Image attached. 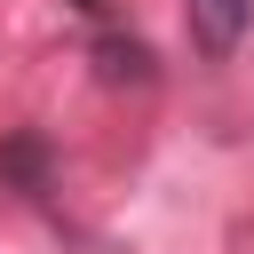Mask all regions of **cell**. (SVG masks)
Returning <instances> with one entry per match:
<instances>
[{
	"label": "cell",
	"instance_id": "cell-1",
	"mask_svg": "<svg viewBox=\"0 0 254 254\" xmlns=\"http://www.w3.org/2000/svg\"><path fill=\"white\" fill-rule=\"evenodd\" d=\"M183 16H190L198 56H230L246 40V24H254V0H183Z\"/></svg>",
	"mask_w": 254,
	"mask_h": 254
},
{
	"label": "cell",
	"instance_id": "cell-2",
	"mask_svg": "<svg viewBox=\"0 0 254 254\" xmlns=\"http://www.w3.org/2000/svg\"><path fill=\"white\" fill-rule=\"evenodd\" d=\"M0 167H8V175H24V183H40V167H48V151H40V135H16V143L0 151Z\"/></svg>",
	"mask_w": 254,
	"mask_h": 254
}]
</instances>
